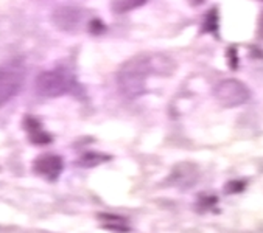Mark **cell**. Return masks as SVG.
<instances>
[{
    "label": "cell",
    "mask_w": 263,
    "mask_h": 233,
    "mask_svg": "<svg viewBox=\"0 0 263 233\" xmlns=\"http://www.w3.org/2000/svg\"><path fill=\"white\" fill-rule=\"evenodd\" d=\"M215 95L221 104H224L228 107H234V106H240L248 101L249 90L238 80H224L217 86Z\"/></svg>",
    "instance_id": "277c9868"
},
{
    "label": "cell",
    "mask_w": 263,
    "mask_h": 233,
    "mask_svg": "<svg viewBox=\"0 0 263 233\" xmlns=\"http://www.w3.org/2000/svg\"><path fill=\"white\" fill-rule=\"evenodd\" d=\"M258 36L263 37V14L260 17V22H258Z\"/></svg>",
    "instance_id": "ba28073f"
},
{
    "label": "cell",
    "mask_w": 263,
    "mask_h": 233,
    "mask_svg": "<svg viewBox=\"0 0 263 233\" xmlns=\"http://www.w3.org/2000/svg\"><path fill=\"white\" fill-rule=\"evenodd\" d=\"M145 2L146 0H114L112 8L117 13H126V11H131V10L142 7Z\"/></svg>",
    "instance_id": "8992f818"
},
{
    "label": "cell",
    "mask_w": 263,
    "mask_h": 233,
    "mask_svg": "<svg viewBox=\"0 0 263 233\" xmlns=\"http://www.w3.org/2000/svg\"><path fill=\"white\" fill-rule=\"evenodd\" d=\"M34 169L48 179H55L60 176V172L63 169V160L58 156H50V154L42 156L36 160Z\"/></svg>",
    "instance_id": "5b68a950"
},
{
    "label": "cell",
    "mask_w": 263,
    "mask_h": 233,
    "mask_svg": "<svg viewBox=\"0 0 263 233\" xmlns=\"http://www.w3.org/2000/svg\"><path fill=\"white\" fill-rule=\"evenodd\" d=\"M25 67L22 61L14 60L0 66V107L7 104L24 86Z\"/></svg>",
    "instance_id": "3957f363"
},
{
    "label": "cell",
    "mask_w": 263,
    "mask_h": 233,
    "mask_svg": "<svg viewBox=\"0 0 263 233\" xmlns=\"http://www.w3.org/2000/svg\"><path fill=\"white\" fill-rule=\"evenodd\" d=\"M75 87L73 75L63 67L42 72L36 80V90L42 96H63Z\"/></svg>",
    "instance_id": "7a4b0ae2"
},
{
    "label": "cell",
    "mask_w": 263,
    "mask_h": 233,
    "mask_svg": "<svg viewBox=\"0 0 263 233\" xmlns=\"http://www.w3.org/2000/svg\"><path fill=\"white\" fill-rule=\"evenodd\" d=\"M204 28H205V31H215L217 30V25H218V19H217V16H215V11H212L209 14V17L205 19V22H204Z\"/></svg>",
    "instance_id": "52a82bcc"
},
{
    "label": "cell",
    "mask_w": 263,
    "mask_h": 233,
    "mask_svg": "<svg viewBox=\"0 0 263 233\" xmlns=\"http://www.w3.org/2000/svg\"><path fill=\"white\" fill-rule=\"evenodd\" d=\"M156 69V61L148 56H136L125 63L117 75V83L122 93L128 98H136L143 93L146 87V78Z\"/></svg>",
    "instance_id": "6da1fadb"
}]
</instances>
